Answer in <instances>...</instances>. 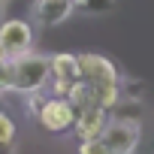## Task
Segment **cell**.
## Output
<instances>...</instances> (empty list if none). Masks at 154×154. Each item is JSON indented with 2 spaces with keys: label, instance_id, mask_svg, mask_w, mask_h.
<instances>
[{
  "label": "cell",
  "instance_id": "cell-1",
  "mask_svg": "<svg viewBox=\"0 0 154 154\" xmlns=\"http://www.w3.org/2000/svg\"><path fill=\"white\" fill-rule=\"evenodd\" d=\"M9 60V85L18 94H33V91H45L51 69H48V57L45 54H33L24 51L18 57H6Z\"/></svg>",
  "mask_w": 154,
  "mask_h": 154
},
{
  "label": "cell",
  "instance_id": "cell-2",
  "mask_svg": "<svg viewBox=\"0 0 154 154\" xmlns=\"http://www.w3.org/2000/svg\"><path fill=\"white\" fill-rule=\"evenodd\" d=\"M139 121H130V118H109V124L103 127L100 133V142L109 148V154H133L136 145H139Z\"/></svg>",
  "mask_w": 154,
  "mask_h": 154
},
{
  "label": "cell",
  "instance_id": "cell-3",
  "mask_svg": "<svg viewBox=\"0 0 154 154\" xmlns=\"http://www.w3.org/2000/svg\"><path fill=\"white\" fill-rule=\"evenodd\" d=\"M36 118H39V124H42L48 133H66V130H72V124H75V106H72L66 97L51 94V97L42 100Z\"/></svg>",
  "mask_w": 154,
  "mask_h": 154
},
{
  "label": "cell",
  "instance_id": "cell-4",
  "mask_svg": "<svg viewBox=\"0 0 154 154\" xmlns=\"http://www.w3.org/2000/svg\"><path fill=\"white\" fill-rule=\"evenodd\" d=\"M79 79L88 82L91 88H106V85H118V69L109 57L94 54V51H82L79 54Z\"/></svg>",
  "mask_w": 154,
  "mask_h": 154
},
{
  "label": "cell",
  "instance_id": "cell-5",
  "mask_svg": "<svg viewBox=\"0 0 154 154\" xmlns=\"http://www.w3.org/2000/svg\"><path fill=\"white\" fill-rule=\"evenodd\" d=\"M33 48V27L24 18H6L0 24V51L3 57H18Z\"/></svg>",
  "mask_w": 154,
  "mask_h": 154
},
{
  "label": "cell",
  "instance_id": "cell-6",
  "mask_svg": "<svg viewBox=\"0 0 154 154\" xmlns=\"http://www.w3.org/2000/svg\"><path fill=\"white\" fill-rule=\"evenodd\" d=\"M109 124V109L103 106H85L75 112V124H72V133L79 136V142L85 139H100L103 127Z\"/></svg>",
  "mask_w": 154,
  "mask_h": 154
},
{
  "label": "cell",
  "instance_id": "cell-7",
  "mask_svg": "<svg viewBox=\"0 0 154 154\" xmlns=\"http://www.w3.org/2000/svg\"><path fill=\"white\" fill-rule=\"evenodd\" d=\"M75 9V0H33L30 6V15L36 24L42 27H54V24H63Z\"/></svg>",
  "mask_w": 154,
  "mask_h": 154
},
{
  "label": "cell",
  "instance_id": "cell-8",
  "mask_svg": "<svg viewBox=\"0 0 154 154\" xmlns=\"http://www.w3.org/2000/svg\"><path fill=\"white\" fill-rule=\"evenodd\" d=\"M48 69H51V79L57 82H75L79 79V54L57 51L48 57Z\"/></svg>",
  "mask_w": 154,
  "mask_h": 154
},
{
  "label": "cell",
  "instance_id": "cell-9",
  "mask_svg": "<svg viewBox=\"0 0 154 154\" xmlns=\"http://www.w3.org/2000/svg\"><path fill=\"white\" fill-rule=\"evenodd\" d=\"M12 142H15V121H12L9 112L0 109V148H6Z\"/></svg>",
  "mask_w": 154,
  "mask_h": 154
},
{
  "label": "cell",
  "instance_id": "cell-10",
  "mask_svg": "<svg viewBox=\"0 0 154 154\" xmlns=\"http://www.w3.org/2000/svg\"><path fill=\"white\" fill-rule=\"evenodd\" d=\"M75 6H82L88 12H109L115 6V0H75Z\"/></svg>",
  "mask_w": 154,
  "mask_h": 154
},
{
  "label": "cell",
  "instance_id": "cell-11",
  "mask_svg": "<svg viewBox=\"0 0 154 154\" xmlns=\"http://www.w3.org/2000/svg\"><path fill=\"white\" fill-rule=\"evenodd\" d=\"M79 154H109V148L100 139H85V142H79Z\"/></svg>",
  "mask_w": 154,
  "mask_h": 154
},
{
  "label": "cell",
  "instance_id": "cell-12",
  "mask_svg": "<svg viewBox=\"0 0 154 154\" xmlns=\"http://www.w3.org/2000/svg\"><path fill=\"white\" fill-rule=\"evenodd\" d=\"M0 154H12V145H6V148H0Z\"/></svg>",
  "mask_w": 154,
  "mask_h": 154
},
{
  "label": "cell",
  "instance_id": "cell-13",
  "mask_svg": "<svg viewBox=\"0 0 154 154\" xmlns=\"http://www.w3.org/2000/svg\"><path fill=\"white\" fill-rule=\"evenodd\" d=\"M3 60H6V57H3V51H0V63H3Z\"/></svg>",
  "mask_w": 154,
  "mask_h": 154
}]
</instances>
